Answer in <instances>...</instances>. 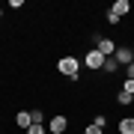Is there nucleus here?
<instances>
[{
	"mask_svg": "<svg viewBox=\"0 0 134 134\" xmlns=\"http://www.w3.org/2000/svg\"><path fill=\"white\" fill-rule=\"evenodd\" d=\"M119 134H134V116H125V119H119V128H116Z\"/></svg>",
	"mask_w": 134,
	"mask_h": 134,
	"instance_id": "obj_8",
	"label": "nucleus"
},
{
	"mask_svg": "<svg viewBox=\"0 0 134 134\" xmlns=\"http://www.w3.org/2000/svg\"><path fill=\"white\" fill-rule=\"evenodd\" d=\"M110 12H116L119 18H125V15L131 12V3H128V0H116V3L110 6Z\"/></svg>",
	"mask_w": 134,
	"mask_h": 134,
	"instance_id": "obj_6",
	"label": "nucleus"
},
{
	"mask_svg": "<svg viewBox=\"0 0 134 134\" xmlns=\"http://www.w3.org/2000/svg\"><path fill=\"white\" fill-rule=\"evenodd\" d=\"M122 90H125V92H131V96H134V81H131V77H128V81H122Z\"/></svg>",
	"mask_w": 134,
	"mask_h": 134,
	"instance_id": "obj_16",
	"label": "nucleus"
},
{
	"mask_svg": "<svg viewBox=\"0 0 134 134\" xmlns=\"http://www.w3.org/2000/svg\"><path fill=\"white\" fill-rule=\"evenodd\" d=\"M15 125H18V128H30V125H33V119H30V110L15 113Z\"/></svg>",
	"mask_w": 134,
	"mask_h": 134,
	"instance_id": "obj_7",
	"label": "nucleus"
},
{
	"mask_svg": "<svg viewBox=\"0 0 134 134\" xmlns=\"http://www.w3.org/2000/svg\"><path fill=\"white\" fill-rule=\"evenodd\" d=\"M116 104H122V107H128V104H134L131 92H125V90H119V92H116Z\"/></svg>",
	"mask_w": 134,
	"mask_h": 134,
	"instance_id": "obj_9",
	"label": "nucleus"
},
{
	"mask_svg": "<svg viewBox=\"0 0 134 134\" xmlns=\"http://www.w3.org/2000/svg\"><path fill=\"white\" fill-rule=\"evenodd\" d=\"M119 69H122L119 63H116L113 57H107V63H104V69H101V72H107V75H113V72H119Z\"/></svg>",
	"mask_w": 134,
	"mask_h": 134,
	"instance_id": "obj_10",
	"label": "nucleus"
},
{
	"mask_svg": "<svg viewBox=\"0 0 134 134\" xmlns=\"http://www.w3.org/2000/svg\"><path fill=\"white\" fill-rule=\"evenodd\" d=\"M131 98H134V96H131Z\"/></svg>",
	"mask_w": 134,
	"mask_h": 134,
	"instance_id": "obj_19",
	"label": "nucleus"
},
{
	"mask_svg": "<svg viewBox=\"0 0 134 134\" xmlns=\"http://www.w3.org/2000/svg\"><path fill=\"white\" fill-rule=\"evenodd\" d=\"M27 134H48V128H45V125H30Z\"/></svg>",
	"mask_w": 134,
	"mask_h": 134,
	"instance_id": "obj_13",
	"label": "nucleus"
},
{
	"mask_svg": "<svg viewBox=\"0 0 134 134\" xmlns=\"http://www.w3.org/2000/svg\"><path fill=\"white\" fill-rule=\"evenodd\" d=\"M66 128H69V119H66L63 113H57V116H54V119L48 122V131H51V134H63Z\"/></svg>",
	"mask_w": 134,
	"mask_h": 134,
	"instance_id": "obj_5",
	"label": "nucleus"
},
{
	"mask_svg": "<svg viewBox=\"0 0 134 134\" xmlns=\"http://www.w3.org/2000/svg\"><path fill=\"white\" fill-rule=\"evenodd\" d=\"M113 60L119 63V66H131V63H134V51H131V48H125V45H116Z\"/></svg>",
	"mask_w": 134,
	"mask_h": 134,
	"instance_id": "obj_3",
	"label": "nucleus"
},
{
	"mask_svg": "<svg viewBox=\"0 0 134 134\" xmlns=\"http://www.w3.org/2000/svg\"><path fill=\"white\" fill-rule=\"evenodd\" d=\"M83 134H104V128H98V125H86Z\"/></svg>",
	"mask_w": 134,
	"mask_h": 134,
	"instance_id": "obj_15",
	"label": "nucleus"
},
{
	"mask_svg": "<svg viewBox=\"0 0 134 134\" xmlns=\"http://www.w3.org/2000/svg\"><path fill=\"white\" fill-rule=\"evenodd\" d=\"M57 72L66 75L69 81H77V75H81V60H77V57H60Z\"/></svg>",
	"mask_w": 134,
	"mask_h": 134,
	"instance_id": "obj_1",
	"label": "nucleus"
},
{
	"mask_svg": "<svg viewBox=\"0 0 134 134\" xmlns=\"http://www.w3.org/2000/svg\"><path fill=\"white\" fill-rule=\"evenodd\" d=\"M96 51H101L104 57H113L116 54V42H110V39H104V36H96Z\"/></svg>",
	"mask_w": 134,
	"mask_h": 134,
	"instance_id": "obj_4",
	"label": "nucleus"
},
{
	"mask_svg": "<svg viewBox=\"0 0 134 134\" xmlns=\"http://www.w3.org/2000/svg\"><path fill=\"white\" fill-rule=\"evenodd\" d=\"M104 63H107V57L101 51H86V69H92V72H101V69H104Z\"/></svg>",
	"mask_w": 134,
	"mask_h": 134,
	"instance_id": "obj_2",
	"label": "nucleus"
},
{
	"mask_svg": "<svg viewBox=\"0 0 134 134\" xmlns=\"http://www.w3.org/2000/svg\"><path fill=\"white\" fill-rule=\"evenodd\" d=\"M125 75H128L131 81H134V63H131V66H125Z\"/></svg>",
	"mask_w": 134,
	"mask_h": 134,
	"instance_id": "obj_17",
	"label": "nucleus"
},
{
	"mask_svg": "<svg viewBox=\"0 0 134 134\" xmlns=\"http://www.w3.org/2000/svg\"><path fill=\"white\" fill-rule=\"evenodd\" d=\"M30 119H33V125H42V119H45V116H42V110H30Z\"/></svg>",
	"mask_w": 134,
	"mask_h": 134,
	"instance_id": "obj_11",
	"label": "nucleus"
},
{
	"mask_svg": "<svg viewBox=\"0 0 134 134\" xmlns=\"http://www.w3.org/2000/svg\"><path fill=\"white\" fill-rule=\"evenodd\" d=\"M92 125H98V128H104V125H107V116H104V113H98L96 119H92Z\"/></svg>",
	"mask_w": 134,
	"mask_h": 134,
	"instance_id": "obj_14",
	"label": "nucleus"
},
{
	"mask_svg": "<svg viewBox=\"0 0 134 134\" xmlns=\"http://www.w3.org/2000/svg\"><path fill=\"white\" fill-rule=\"evenodd\" d=\"M104 18H107V24H110V27H113V24H119V21H122L119 15H116V12H110V9H107V15H104Z\"/></svg>",
	"mask_w": 134,
	"mask_h": 134,
	"instance_id": "obj_12",
	"label": "nucleus"
},
{
	"mask_svg": "<svg viewBox=\"0 0 134 134\" xmlns=\"http://www.w3.org/2000/svg\"><path fill=\"white\" fill-rule=\"evenodd\" d=\"M0 18H3V9H0Z\"/></svg>",
	"mask_w": 134,
	"mask_h": 134,
	"instance_id": "obj_18",
	"label": "nucleus"
}]
</instances>
